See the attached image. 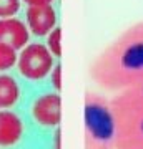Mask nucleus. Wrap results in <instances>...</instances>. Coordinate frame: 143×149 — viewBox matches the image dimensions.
Segmentation results:
<instances>
[{
  "mask_svg": "<svg viewBox=\"0 0 143 149\" xmlns=\"http://www.w3.org/2000/svg\"><path fill=\"white\" fill-rule=\"evenodd\" d=\"M90 76L108 91H125L143 81V20L122 32L90 66Z\"/></svg>",
  "mask_w": 143,
  "mask_h": 149,
  "instance_id": "1",
  "label": "nucleus"
},
{
  "mask_svg": "<svg viewBox=\"0 0 143 149\" xmlns=\"http://www.w3.org/2000/svg\"><path fill=\"white\" fill-rule=\"evenodd\" d=\"M118 129L113 104L95 91L83 98V149H117Z\"/></svg>",
  "mask_w": 143,
  "mask_h": 149,
  "instance_id": "2",
  "label": "nucleus"
},
{
  "mask_svg": "<svg viewBox=\"0 0 143 149\" xmlns=\"http://www.w3.org/2000/svg\"><path fill=\"white\" fill-rule=\"evenodd\" d=\"M117 118V149H143V108L111 100Z\"/></svg>",
  "mask_w": 143,
  "mask_h": 149,
  "instance_id": "3",
  "label": "nucleus"
},
{
  "mask_svg": "<svg viewBox=\"0 0 143 149\" xmlns=\"http://www.w3.org/2000/svg\"><path fill=\"white\" fill-rule=\"evenodd\" d=\"M55 56L43 42H28L20 50L17 60V70L22 78L28 81H42L50 76L55 66Z\"/></svg>",
  "mask_w": 143,
  "mask_h": 149,
  "instance_id": "4",
  "label": "nucleus"
},
{
  "mask_svg": "<svg viewBox=\"0 0 143 149\" xmlns=\"http://www.w3.org/2000/svg\"><path fill=\"white\" fill-rule=\"evenodd\" d=\"M33 121L43 128H57L62 121V96L60 91H43L33 98L30 104Z\"/></svg>",
  "mask_w": 143,
  "mask_h": 149,
  "instance_id": "5",
  "label": "nucleus"
},
{
  "mask_svg": "<svg viewBox=\"0 0 143 149\" xmlns=\"http://www.w3.org/2000/svg\"><path fill=\"white\" fill-rule=\"evenodd\" d=\"M25 23L30 35L33 37H47L53 28L58 25V15L53 3L48 5H27Z\"/></svg>",
  "mask_w": 143,
  "mask_h": 149,
  "instance_id": "6",
  "label": "nucleus"
},
{
  "mask_svg": "<svg viewBox=\"0 0 143 149\" xmlns=\"http://www.w3.org/2000/svg\"><path fill=\"white\" fill-rule=\"evenodd\" d=\"M30 42V30L25 20L18 17L0 18V43H8L17 50H22Z\"/></svg>",
  "mask_w": 143,
  "mask_h": 149,
  "instance_id": "7",
  "label": "nucleus"
},
{
  "mask_svg": "<svg viewBox=\"0 0 143 149\" xmlns=\"http://www.w3.org/2000/svg\"><path fill=\"white\" fill-rule=\"evenodd\" d=\"M23 136V121L12 109H0V146H15Z\"/></svg>",
  "mask_w": 143,
  "mask_h": 149,
  "instance_id": "8",
  "label": "nucleus"
},
{
  "mask_svg": "<svg viewBox=\"0 0 143 149\" xmlns=\"http://www.w3.org/2000/svg\"><path fill=\"white\" fill-rule=\"evenodd\" d=\"M22 100V86L8 71L0 73V109H12Z\"/></svg>",
  "mask_w": 143,
  "mask_h": 149,
  "instance_id": "9",
  "label": "nucleus"
},
{
  "mask_svg": "<svg viewBox=\"0 0 143 149\" xmlns=\"http://www.w3.org/2000/svg\"><path fill=\"white\" fill-rule=\"evenodd\" d=\"M17 60H18V50L8 43H0V73L10 71L13 66H17Z\"/></svg>",
  "mask_w": 143,
  "mask_h": 149,
  "instance_id": "10",
  "label": "nucleus"
},
{
  "mask_svg": "<svg viewBox=\"0 0 143 149\" xmlns=\"http://www.w3.org/2000/svg\"><path fill=\"white\" fill-rule=\"evenodd\" d=\"M115 98L120 100V101L130 103V104H137V106H142L143 108V81L140 83V85L130 88V90L120 91Z\"/></svg>",
  "mask_w": 143,
  "mask_h": 149,
  "instance_id": "11",
  "label": "nucleus"
},
{
  "mask_svg": "<svg viewBox=\"0 0 143 149\" xmlns=\"http://www.w3.org/2000/svg\"><path fill=\"white\" fill-rule=\"evenodd\" d=\"M47 48L50 50V53L57 60L62 58V28L57 25L52 32L47 35Z\"/></svg>",
  "mask_w": 143,
  "mask_h": 149,
  "instance_id": "12",
  "label": "nucleus"
},
{
  "mask_svg": "<svg viewBox=\"0 0 143 149\" xmlns=\"http://www.w3.org/2000/svg\"><path fill=\"white\" fill-rule=\"evenodd\" d=\"M22 8V0H0V18L17 17Z\"/></svg>",
  "mask_w": 143,
  "mask_h": 149,
  "instance_id": "13",
  "label": "nucleus"
},
{
  "mask_svg": "<svg viewBox=\"0 0 143 149\" xmlns=\"http://www.w3.org/2000/svg\"><path fill=\"white\" fill-rule=\"evenodd\" d=\"M50 83H52V90H62V65L60 63H55L53 70L50 71Z\"/></svg>",
  "mask_w": 143,
  "mask_h": 149,
  "instance_id": "14",
  "label": "nucleus"
},
{
  "mask_svg": "<svg viewBox=\"0 0 143 149\" xmlns=\"http://www.w3.org/2000/svg\"><path fill=\"white\" fill-rule=\"evenodd\" d=\"M25 2L27 5H48V3H53L55 0H22Z\"/></svg>",
  "mask_w": 143,
  "mask_h": 149,
  "instance_id": "15",
  "label": "nucleus"
}]
</instances>
